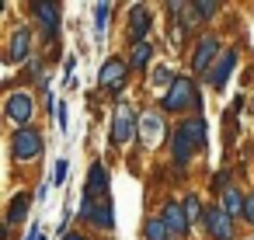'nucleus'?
Returning a JSON list of instances; mask_svg holds the SVG:
<instances>
[{"mask_svg":"<svg viewBox=\"0 0 254 240\" xmlns=\"http://www.w3.org/2000/svg\"><path fill=\"white\" fill-rule=\"evenodd\" d=\"M150 56H153V46L143 39V42H136L132 46V53H129V70H143L146 63H150Z\"/></svg>","mask_w":254,"mask_h":240,"instance_id":"dca6fc26","label":"nucleus"},{"mask_svg":"<svg viewBox=\"0 0 254 240\" xmlns=\"http://www.w3.org/2000/svg\"><path fill=\"white\" fill-rule=\"evenodd\" d=\"M181 129L188 132V139L195 146H205V122L202 119H188V122H181Z\"/></svg>","mask_w":254,"mask_h":240,"instance_id":"6ab92c4d","label":"nucleus"},{"mask_svg":"<svg viewBox=\"0 0 254 240\" xmlns=\"http://www.w3.org/2000/svg\"><path fill=\"white\" fill-rule=\"evenodd\" d=\"M157 129H160V119H157V115H146V119H143V132H146V143H153V139L160 136Z\"/></svg>","mask_w":254,"mask_h":240,"instance_id":"b1692460","label":"nucleus"},{"mask_svg":"<svg viewBox=\"0 0 254 240\" xmlns=\"http://www.w3.org/2000/svg\"><path fill=\"white\" fill-rule=\"evenodd\" d=\"M160 219L167 223V230H171V233H185V230H188L185 205H174V202H167V205H164V212H160Z\"/></svg>","mask_w":254,"mask_h":240,"instance_id":"f8f14e48","label":"nucleus"},{"mask_svg":"<svg viewBox=\"0 0 254 240\" xmlns=\"http://www.w3.org/2000/svg\"><path fill=\"white\" fill-rule=\"evenodd\" d=\"M244 219L254 223V195H247V205H244Z\"/></svg>","mask_w":254,"mask_h":240,"instance_id":"bb28decb","label":"nucleus"},{"mask_svg":"<svg viewBox=\"0 0 254 240\" xmlns=\"http://www.w3.org/2000/svg\"><path fill=\"white\" fill-rule=\"evenodd\" d=\"M28 46H32V32L28 28H18L14 39H11V49H7V63H21L28 56Z\"/></svg>","mask_w":254,"mask_h":240,"instance_id":"ddd939ff","label":"nucleus"},{"mask_svg":"<svg viewBox=\"0 0 254 240\" xmlns=\"http://www.w3.org/2000/svg\"><path fill=\"white\" fill-rule=\"evenodd\" d=\"M91 223H94L98 230H112V226H115V209H112V198H105V202L94 209Z\"/></svg>","mask_w":254,"mask_h":240,"instance_id":"a211bd4d","label":"nucleus"},{"mask_svg":"<svg viewBox=\"0 0 254 240\" xmlns=\"http://www.w3.org/2000/svg\"><path fill=\"white\" fill-rule=\"evenodd\" d=\"M167 237H171V230H167V223L160 216L146 223V240H167Z\"/></svg>","mask_w":254,"mask_h":240,"instance_id":"412c9836","label":"nucleus"},{"mask_svg":"<svg viewBox=\"0 0 254 240\" xmlns=\"http://www.w3.org/2000/svg\"><path fill=\"white\" fill-rule=\"evenodd\" d=\"M32 112H35V105H32V98H28V94H11V98H7V119H11V122H18L21 129L28 125Z\"/></svg>","mask_w":254,"mask_h":240,"instance_id":"0eeeda50","label":"nucleus"},{"mask_svg":"<svg viewBox=\"0 0 254 240\" xmlns=\"http://www.w3.org/2000/svg\"><path fill=\"white\" fill-rule=\"evenodd\" d=\"M132 129H136V115H132L129 101H119L115 122H112V139H115V143H129V139H132Z\"/></svg>","mask_w":254,"mask_h":240,"instance_id":"7ed1b4c3","label":"nucleus"},{"mask_svg":"<svg viewBox=\"0 0 254 240\" xmlns=\"http://www.w3.org/2000/svg\"><path fill=\"white\" fill-rule=\"evenodd\" d=\"M216 11H219V4H212V0H198V4H191V21H209Z\"/></svg>","mask_w":254,"mask_h":240,"instance_id":"aec40b11","label":"nucleus"},{"mask_svg":"<svg viewBox=\"0 0 254 240\" xmlns=\"http://www.w3.org/2000/svg\"><path fill=\"white\" fill-rule=\"evenodd\" d=\"M32 14L42 21L46 35L53 39V35H56V28H60V7H56V4H46V0H35V4H32Z\"/></svg>","mask_w":254,"mask_h":240,"instance_id":"6e6552de","label":"nucleus"},{"mask_svg":"<svg viewBox=\"0 0 254 240\" xmlns=\"http://www.w3.org/2000/svg\"><path fill=\"white\" fill-rule=\"evenodd\" d=\"M126 70H129V63H122V60H108V63L101 66V73H98V84L108 87V91H122V84H126Z\"/></svg>","mask_w":254,"mask_h":240,"instance_id":"423d86ee","label":"nucleus"},{"mask_svg":"<svg viewBox=\"0 0 254 240\" xmlns=\"http://www.w3.org/2000/svg\"><path fill=\"white\" fill-rule=\"evenodd\" d=\"M185 216H188V223H195V219H205V212H202V202L195 198V195H185Z\"/></svg>","mask_w":254,"mask_h":240,"instance_id":"4be33fe9","label":"nucleus"},{"mask_svg":"<svg viewBox=\"0 0 254 240\" xmlns=\"http://www.w3.org/2000/svg\"><path fill=\"white\" fill-rule=\"evenodd\" d=\"M205 226H209V233H212V240H233V216H226L223 212V205H216V209H209L205 212Z\"/></svg>","mask_w":254,"mask_h":240,"instance_id":"20e7f679","label":"nucleus"},{"mask_svg":"<svg viewBox=\"0 0 254 240\" xmlns=\"http://www.w3.org/2000/svg\"><path fill=\"white\" fill-rule=\"evenodd\" d=\"M233 66H237V53H233V49H226V53L219 56V63L212 66V73H209V84H212V87H223V84L230 80V70H233Z\"/></svg>","mask_w":254,"mask_h":240,"instance_id":"9d476101","label":"nucleus"},{"mask_svg":"<svg viewBox=\"0 0 254 240\" xmlns=\"http://www.w3.org/2000/svg\"><path fill=\"white\" fill-rule=\"evenodd\" d=\"M244 205H247V198H244L237 188H226V191H223V212H226V216H244Z\"/></svg>","mask_w":254,"mask_h":240,"instance_id":"f3484780","label":"nucleus"},{"mask_svg":"<svg viewBox=\"0 0 254 240\" xmlns=\"http://www.w3.org/2000/svg\"><path fill=\"white\" fill-rule=\"evenodd\" d=\"M146 28H150V11H146V7H132V18H129V32H132V39L143 42L139 35H146Z\"/></svg>","mask_w":254,"mask_h":240,"instance_id":"2eb2a0df","label":"nucleus"},{"mask_svg":"<svg viewBox=\"0 0 254 240\" xmlns=\"http://www.w3.org/2000/svg\"><path fill=\"white\" fill-rule=\"evenodd\" d=\"M216 56H219V39L205 35V39L198 42L195 56H191V70H195V73H209V66H212V60H216Z\"/></svg>","mask_w":254,"mask_h":240,"instance_id":"39448f33","label":"nucleus"},{"mask_svg":"<svg viewBox=\"0 0 254 240\" xmlns=\"http://www.w3.org/2000/svg\"><path fill=\"white\" fill-rule=\"evenodd\" d=\"M63 240H84V237H80V233H66Z\"/></svg>","mask_w":254,"mask_h":240,"instance_id":"c85d7f7f","label":"nucleus"},{"mask_svg":"<svg viewBox=\"0 0 254 240\" xmlns=\"http://www.w3.org/2000/svg\"><path fill=\"white\" fill-rule=\"evenodd\" d=\"M174 80H178V77H174L167 66H157V70H153V84H167V87H171Z\"/></svg>","mask_w":254,"mask_h":240,"instance_id":"393cba45","label":"nucleus"},{"mask_svg":"<svg viewBox=\"0 0 254 240\" xmlns=\"http://www.w3.org/2000/svg\"><path fill=\"white\" fill-rule=\"evenodd\" d=\"M28 205H32V195H28V191H18V195L11 198V205H7V230L28 216Z\"/></svg>","mask_w":254,"mask_h":240,"instance_id":"4468645a","label":"nucleus"},{"mask_svg":"<svg viewBox=\"0 0 254 240\" xmlns=\"http://www.w3.org/2000/svg\"><path fill=\"white\" fill-rule=\"evenodd\" d=\"M191 101H198V94H195V84H191L188 77H178V80L167 87V94L160 98V108H164V112H185Z\"/></svg>","mask_w":254,"mask_h":240,"instance_id":"f257e3e1","label":"nucleus"},{"mask_svg":"<svg viewBox=\"0 0 254 240\" xmlns=\"http://www.w3.org/2000/svg\"><path fill=\"white\" fill-rule=\"evenodd\" d=\"M11 153H14L18 160H35V157L42 153V136H39V129H32V125L14 129V136H11Z\"/></svg>","mask_w":254,"mask_h":240,"instance_id":"f03ea898","label":"nucleus"},{"mask_svg":"<svg viewBox=\"0 0 254 240\" xmlns=\"http://www.w3.org/2000/svg\"><path fill=\"white\" fill-rule=\"evenodd\" d=\"M66 178V160H56V171H53V184H63Z\"/></svg>","mask_w":254,"mask_h":240,"instance_id":"a878e982","label":"nucleus"},{"mask_svg":"<svg viewBox=\"0 0 254 240\" xmlns=\"http://www.w3.org/2000/svg\"><path fill=\"white\" fill-rule=\"evenodd\" d=\"M108 11H112V4H98V7H94V28H98V35H105V21H108Z\"/></svg>","mask_w":254,"mask_h":240,"instance_id":"5701e85b","label":"nucleus"},{"mask_svg":"<svg viewBox=\"0 0 254 240\" xmlns=\"http://www.w3.org/2000/svg\"><path fill=\"white\" fill-rule=\"evenodd\" d=\"M84 195H87V198H101V202H105V195H108V178H105V167H101V164H94V167H91Z\"/></svg>","mask_w":254,"mask_h":240,"instance_id":"9b49d317","label":"nucleus"},{"mask_svg":"<svg viewBox=\"0 0 254 240\" xmlns=\"http://www.w3.org/2000/svg\"><path fill=\"white\" fill-rule=\"evenodd\" d=\"M56 115H60V129H66V105H60Z\"/></svg>","mask_w":254,"mask_h":240,"instance_id":"cd10ccee","label":"nucleus"},{"mask_svg":"<svg viewBox=\"0 0 254 240\" xmlns=\"http://www.w3.org/2000/svg\"><path fill=\"white\" fill-rule=\"evenodd\" d=\"M171 153H174V164H178V167H185V164L191 160V153H195V143L188 139V132H185L181 125H178L174 136H171Z\"/></svg>","mask_w":254,"mask_h":240,"instance_id":"1a4fd4ad","label":"nucleus"}]
</instances>
